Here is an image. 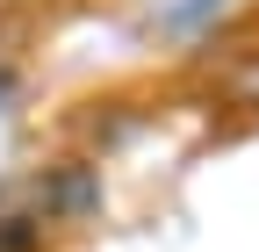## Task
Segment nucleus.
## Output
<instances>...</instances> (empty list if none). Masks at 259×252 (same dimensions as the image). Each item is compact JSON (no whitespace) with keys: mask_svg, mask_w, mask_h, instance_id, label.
<instances>
[{"mask_svg":"<svg viewBox=\"0 0 259 252\" xmlns=\"http://www.w3.org/2000/svg\"><path fill=\"white\" fill-rule=\"evenodd\" d=\"M223 94H231L238 108H259V51H245L238 65H223V79H216Z\"/></svg>","mask_w":259,"mask_h":252,"instance_id":"nucleus-2","label":"nucleus"},{"mask_svg":"<svg viewBox=\"0 0 259 252\" xmlns=\"http://www.w3.org/2000/svg\"><path fill=\"white\" fill-rule=\"evenodd\" d=\"M58 231H51V216L36 209V195H29V180H0V252H51Z\"/></svg>","mask_w":259,"mask_h":252,"instance_id":"nucleus-1","label":"nucleus"},{"mask_svg":"<svg viewBox=\"0 0 259 252\" xmlns=\"http://www.w3.org/2000/svg\"><path fill=\"white\" fill-rule=\"evenodd\" d=\"M8 87H15V72H0V101H8Z\"/></svg>","mask_w":259,"mask_h":252,"instance_id":"nucleus-3","label":"nucleus"}]
</instances>
